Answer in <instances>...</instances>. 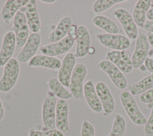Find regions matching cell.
<instances>
[{
  "instance_id": "83f0119b",
  "label": "cell",
  "mask_w": 153,
  "mask_h": 136,
  "mask_svg": "<svg viewBox=\"0 0 153 136\" xmlns=\"http://www.w3.org/2000/svg\"><path fill=\"white\" fill-rule=\"evenodd\" d=\"M125 2L124 0H97L93 5V10L98 13L108 10L114 5Z\"/></svg>"
},
{
  "instance_id": "f35d334b",
  "label": "cell",
  "mask_w": 153,
  "mask_h": 136,
  "mask_svg": "<svg viewBox=\"0 0 153 136\" xmlns=\"http://www.w3.org/2000/svg\"><path fill=\"white\" fill-rule=\"evenodd\" d=\"M95 53V49L94 47H90L89 50H88V53L89 55H93L94 53Z\"/></svg>"
},
{
  "instance_id": "603a6c76",
  "label": "cell",
  "mask_w": 153,
  "mask_h": 136,
  "mask_svg": "<svg viewBox=\"0 0 153 136\" xmlns=\"http://www.w3.org/2000/svg\"><path fill=\"white\" fill-rule=\"evenodd\" d=\"M151 5L149 0H140L136 4L133 11V18L137 26L143 28Z\"/></svg>"
},
{
  "instance_id": "ffe728a7",
  "label": "cell",
  "mask_w": 153,
  "mask_h": 136,
  "mask_svg": "<svg viewBox=\"0 0 153 136\" xmlns=\"http://www.w3.org/2000/svg\"><path fill=\"white\" fill-rule=\"evenodd\" d=\"M29 1V0L7 1L1 10V17L4 23L9 24L19 10L25 6Z\"/></svg>"
},
{
  "instance_id": "7c38bea8",
  "label": "cell",
  "mask_w": 153,
  "mask_h": 136,
  "mask_svg": "<svg viewBox=\"0 0 153 136\" xmlns=\"http://www.w3.org/2000/svg\"><path fill=\"white\" fill-rule=\"evenodd\" d=\"M75 54L69 52L64 56L58 72V80L65 87L69 86L71 77L75 66Z\"/></svg>"
},
{
  "instance_id": "484cf974",
  "label": "cell",
  "mask_w": 153,
  "mask_h": 136,
  "mask_svg": "<svg viewBox=\"0 0 153 136\" xmlns=\"http://www.w3.org/2000/svg\"><path fill=\"white\" fill-rule=\"evenodd\" d=\"M153 87V74L148 75L128 87L132 95L142 94Z\"/></svg>"
},
{
  "instance_id": "4dcf8cb0",
  "label": "cell",
  "mask_w": 153,
  "mask_h": 136,
  "mask_svg": "<svg viewBox=\"0 0 153 136\" xmlns=\"http://www.w3.org/2000/svg\"><path fill=\"white\" fill-rule=\"evenodd\" d=\"M144 134L145 136H153V107L150 116L145 124Z\"/></svg>"
},
{
  "instance_id": "30bf717a",
  "label": "cell",
  "mask_w": 153,
  "mask_h": 136,
  "mask_svg": "<svg viewBox=\"0 0 153 136\" xmlns=\"http://www.w3.org/2000/svg\"><path fill=\"white\" fill-rule=\"evenodd\" d=\"M95 88L102 106L103 115L108 117L113 113L115 109V104L114 97L108 87L102 81L97 82Z\"/></svg>"
},
{
  "instance_id": "f546056e",
  "label": "cell",
  "mask_w": 153,
  "mask_h": 136,
  "mask_svg": "<svg viewBox=\"0 0 153 136\" xmlns=\"http://www.w3.org/2000/svg\"><path fill=\"white\" fill-rule=\"evenodd\" d=\"M80 136H95L93 125L88 120H84L82 123Z\"/></svg>"
},
{
  "instance_id": "277c9868",
  "label": "cell",
  "mask_w": 153,
  "mask_h": 136,
  "mask_svg": "<svg viewBox=\"0 0 153 136\" xmlns=\"http://www.w3.org/2000/svg\"><path fill=\"white\" fill-rule=\"evenodd\" d=\"M87 68L82 63L75 65L69 83V90L73 97L82 99L84 96V80L87 75Z\"/></svg>"
},
{
  "instance_id": "4fadbf2b",
  "label": "cell",
  "mask_w": 153,
  "mask_h": 136,
  "mask_svg": "<svg viewBox=\"0 0 153 136\" xmlns=\"http://www.w3.org/2000/svg\"><path fill=\"white\" fill-rule=\"evenodd\" d=\"M74 43V40L68 35L57 42L43 46L41 52L42 55L55 57L66 53L72 48Z\"/></svg>"
},
{
  "instance_id": "3957f363",
  "label": "cell",
  "mask_w": 153,
  "mask_h": 136,
  "mask_svg": "<svg viewBox=\"0 0 153 136\" xmlns=\"http://www.w3.org/2000/svg\"><path fill=\"white\" fill-rule=\"evenodd\" d=\"M57 101L56 96L50 90H48L47 95L44 100L42 107L43 130H51L55 128Z\"/></svg>"
},
{
  "instance_id": "2e32d148",
  "label": "cell",
  "mask_w": 153,
  "mask_h": 136,
  "mask_svg": "<svg viewBox=\"0 0 153 136\" xmlns=\"http://www.w3.org/2000/svg\"><path fill=\"white\" fill-rule=\"evenodd\" d=\"M20 11L26 16L29 29L32 33H38L41 29V22L37 11L36 1L30 0L25 6L20 8Z\"/></svg>"
},
{
  "instance_id": "ac0fdd59",
  "label": "cell",
  "mask_w": 153,
  "mask_h": 136,
  "mask_svg": "<svg viewBox=\"0 0 153 136\" xmlns=\"http://www.w3.org/2000/svg\"><path fill=\"white\" fill-rule=\"evenodd\" d=\"M76 46L75 56L76 58L84 57L91 47V40L90 34L87 28L84 25H79L77 28Z\"/></svg>"
},
{
  "instance_id": "4316f807",
  "label": "cell",
  "mask_w": 153,
  "mask_h": 136,
  "mask_svg": "<svg viewBox=\"0 0 153 136\" xmlns=\"http://www.w3.org/2000/svg\"><path fill=\"white\" fill-rule=\"evenodd\" d=\"M126 127V122L124 117L117 114L114 117L112 129L108 136H124Z\"/></svg>"
},
{
  "instance_id": "7a4b0ae2",
  "label": "cell",
  "mask_w": 153,
  "mask_h": 136,
  "mask_svg": "<svg viewBox=\"0 0 153 136\" xmlns=\"http://www.w3.org/2000/svg\"><path fill=\"white\" fill-rule=\"evenodd\" d=\"M19 62L15 58L11 59L5 64L0 79V92H7L14 87L19 77Z\"/></svg>"
},
{
  "instance_id": "cb8c5ba5",
  "label": "cell",
  "mask_w": 153,
  "mask_h": 136,
  "mask_svg": "<svg viewBox=\"0 0 153 136\" xmlns=\"http://www.w3.org/2000/svg\"><path fill=\"white\" fill-rule=\"evenodd\" d=\"M92 23L108 34H117L119 31L116 23L110 18L103 15L94 16L92 19Z\"/></svg>"
},
{
  "instance_id": "5bb4252c",
  "label": "cell",
  "mask_w": 153,
  "mask_h": 136,
  "mask_svg": "<svg viewBox=\"0 0 153 136\" xmlns=\"http://www.w3.org/2000/svg\"><path fill=\"white\" fill-rule=\"evenodd\" d=\"M106 60L111 62L124 74L131 72L133 68L131 60L124 50H114L107 53Z\"/></svg>"
},
{
  "instance_id": "d590c367",
  "label": "cell",
  "mask_w": 153,
  "mask_h": 136,
  "mask_svg": "<svg viewBox=\"0 0 153 136\" xmlns=\"http://www.w3.org/2000/svg\"><path fill=\"white\" fill-rule=\"evenodd\" d=\"M146 17L149 20H153V7L149 9L147 13Z\"/></svg>"
},
{
  "instance_id": "f1b7e54d",
  "label": "cell",
  "mask_w": 153,
  "mask_h": 136,
  "mask_svg": "<svg viewBox=\"0 0 153 136\" xmlns=\"http://www.w3.org/2000/svg\"><path fill=\"white\" fill-rule=\"evenodd\" d=\"M29 136H64V134L55 129L42 131L30 129L29 132Z\"/></svg>"
},
{
  "instance_id": "9c48e42d",
  "label": "cell",
  "mask_w": 153,
  "mask_h": 136,
  "mask_svg": "<svg viewBox=\"0 0 153 136\" xmlns=\"http://www.w3.org/2000/svg\"><path fill=\"white\" fill-rule=\"evenodd\" d=\"M13 29L18 48L23 47L29 37V27L25 14L20 10L13 18Z\"/></svg>"
},
{
  "instance_id": "ba28073f",
  "label": "cell",
  "mask_w": 153,
  "mask_h": 136,
  "mask_svg": "<svg viewBox=\"0 0 153 136\" xmlns=\"http://www.w3.org/2000/svg\"><path fill=\"white\" fill-rule=\"evenodd\" d=\"M113 15L121 23L127 36L132 40L136 39L139 34L137 27L130 13L127 10L120 8L113 12Z\"/></svg>"
},
{
  "instance_id": "9a60e30c",
  "label": "cell",
  "mask_w": 153,
  "mask_h": 136,
  "mask_svg": "<svg viewBox=\"0 0 153 136\" xmlns=\"http://www.w3.org/2000/svg\"><path fill=\"white\" fill-rule=\"evenodd\" d=\"M68 116L69 106L67 102L64 99H58L56 108V127L64 134H68L69 131Z\"/></svg>"
},
{
  "instance_id": "b9f144b4",
  "label": "cell",
  "mask_w": 153,
  "mask_h": 136,
  "mask_svg": "<svg viewBox=\"0 0 153 136\" xmlns=\"http://www.w3.org/2000/svg\"><path fill=\"white\" fill-rule=\"evenodd\" d=\"M151 4H153V1H151Z\"/></svg>"
},
{
  "instance_id": "e0dca14e",
  "label": "cell",
  "mask_w": 153,
  "mask_h": 136,
  "mask_svg": "<svg viewBox=\"0 0 153 136\" xmlns=\"http://www.w3.org/2000/svg\"><path fill=\"white\" fill-rule=\"evenodd\" d=\"M16 46V38L14 32L8 31L4 36L0 50V67L12 59Z\"/></svg>"
},
{
  "instance_id": "44dd1931",
  "label": "cell",
  "mask_w": 153,
  "mask_h": 136,
  "mask_svg": "<svg viewBox=\"0 0 153 136\" xmlns=\"http://www.w3.org/2000/svg\"><path fill=\"white\" fill-rule=\"evenodd\" d=\"M72 25V19L69 16L62 17L56 28L48 36V40L51 43L57 42L64 38L68 33L70 26Z\"/></svg>"
},
{
  "instance_id": "8d00e7d4",
  "label": "cell",
  "mask_w": 153,
  "mask_h": 136,
  "mask_svg": "<svg viewBox=\"0 0 153 136\" xmlns=\"http://www.w3.org/2000/svg\"><path fill=\"white\" fill-rule=\"evenodd\" d=\"M147 37H148L149 44L153 47V34L148 32L147 34Z\"/></svg>"
},
{
  "instance_id": "ab89813d",
  "label": "cell",
  "mask_w": 153,
  "mask_h": 136,
  "mask_svg": "<svg viewBox=\"0 0 153 136\" xmlns=\"http://www.w3.org/2000/svg\"><path fill=\"white\" fill-rule=\"evenodd\" d=\"M41 1L45 3H48V4H52L56 2L55 0H42Z\"/></svg>"
},
{
  "instance_id": "8fae6325",
  "label": "cell",
  "mask_w": 153,
  "mask_h": 136,
  "mask_svg": "<svg viewBox=\"0 0 153 136\" xmlns=\"http://www.w3.org/2000/svg\"><path fill=\"white\" fill-rule=\"evenodd\" d=\"M41 36L38 33H32L23 46L22 49L17 55V61L21 63H25L30 61L37 52L40 43Z\"/></svg>"
},
{
  "instance_id": "836d02e7",
  "label": "cell",
  "mask_w": 153,
  "mask_h": 136,
  "mask_svg": "<svg viewBox=\"0 0 153 136\" xmlns=\"http://www.w3.org/2000/svg\"><path fill=\"white\" fill-rule=\"evenodd\" d=\"M144 66L146 69L152 74H153V59L152 58H146L144 62Z\"/></svg>"
},
{
  "instance_id": "d6a6232c",
  "label": "cell",
  "mask_w": 153,
  "mask_h": 136,
  "mask_svg": "<svg viewBox=\"0 0 153 136\" xmlns=\"http://www.w3.org/2000/svg\"><path fill=\"white\" fill-rule=\"evenodd\" d=\"M77 28L78 27L75 25H72L69 29L68 31V36L72 38L73 40H76V32H77Z\"/></svg>"
},
{
  "instance_id": "7402d4cb",
  "label": "cell",
  "mask_w": 153,
  "mask_h": 136,
  "mask_svg": "<svg viewBox=\"0 0 153 136\" xmlns=\"http://www.w3.org/2000/svg\"><path fill=\"white\" fill-rule=\"evenodd\" d=\"M61 61L56 57L45 55L34 56L29 62V66L32 67H44L51 69H59Z\"/></svg>"
},
{
  "instance_id": "60d3db41",
  "label": "cell",
  "mask_w": 153,
  "mask_h": 136,
  "mask_svg": "<svg viewBox=\"0 0 153 136\" xmlns=\"http://www.w3.org/2000/svg\"><path fill=\"white\" fill-rule=\"evenodd\" d=\"M148 55L151 57H152V59H153V49H151L149 51V53H148Z\"/></svg>"
},
{
  "instance_id": "8992f818",
  "label": "cell",
  "mask_w": 153,
  "mask_h": 136,
  "mask_svg": "<svg viewBox=\"0 0 153 136\" xmlns=\"http://www.w3.org/2000/svg\"><path fill=\"white\" fill-rule=\"evenodd\" d=\"M98 68L105 72L110 78L112 83L120 89H124L127 86V81L124 74L120 69L108 60L100 61L98 65Z\"/></svg>"
},
{
  "instance_id": "1f68e13d",
  "label": "cell",
  "mask_w": 153,
  "mask_h": 136,
  "mask_svg": "<svg viewBox=\"0 0 153 136\" xmlns=\"http://www.w3.org/2000/svg\"><path fill=\"white\" fill-rule=\"evenodd\" d=\"M140 101L145 104L153 103V87L140 95Z\"/></svg>"
},
{
  "instance_id": "6da1fadb",
  "label": "cell",
  "mask_w": 153,
  "mask_h": 136,
  "mask_svg": "<svg viewBox=\"0 0 153 136\" xmlns=\"http://www.w3.org/2000/svg\"><path fill=\"white\" fill-rule=\"evenodd\" d=\"M121 103L131 121L137 125H143L147 120L139 109L133 95L127 90H123L120 95Z\"/></svg>"
},
{
  "instance_id": "52a82bcc",
  "label": "cell",
  "mask_w": 153,
  "mask_h": 136,
  "mask_svg": "<svg viewBox=\"0 0 153 136\" xmlns=\"http://www.w3.org/2000/svg\"><path fill=\"white\" fill-rule=\"evenodd\" d=\"M96 38L103 46L114 50H124L130 46L129 39L122 35L98 34Z\"/></svg>"
},
{
  "instance_id": "d6986e66",
  "label": "cell",
  "mask_w": 153,
  "mask_h": 136,
  "mask_svg": "<svg viewBox=\"0 0 153 136\" xmlns=\"http://www.w3.org/2000/svg\"><path fill=\"white\" fill-rule=\"evenodd\" d=\"M84 96L89 107L96 113L102 111V106L92 80H89L84 85Z\"/></svg>"
},
{
  "instance_id": "d4e9b609",
  "label": "cell",
  "mask_w": 153,
  "mask_h": 136,
  "mask_svg": "<svg viewBox=\"0 0 153 136\" xmlns=\"http://www.w3.org/2000/svg\"><path fill=\"white\" fill-rule=\"evenodd\" d=\"M50 90L57 98L61 99H69L73 97L65 86L59 81L58 78L53 77L50 78L48 83Z\"/></svg>"
},
{
  "instance_id": "e575fe53",
  "label": "cell",
  "mask_w": 153,
  "mask_h": 136,
  "mask_svg": "<svg viewBox=\"0 0 153 136\" xmlns=\"http://www.w3.org/2000/svg\"><path fill=\"white\" fill-rule=\"evenodd\" d=\"M143 28L148 32L153 34V20L146 21Z\"/></svg>"
},
{
  "instance_id": "5b68a950",
  "label": "cell",
  "mask_w": 153,
  "mask_h": 136,
  "mask_svg": "<svg viewBox=\"0 0 153 136\" xmlns=\"http://www.w3.org/2000/svg\"><path fill=\"white\" fill-rule=\"evenodd\" d=\"M149 51V43L147 35L143 33H139L131 59L133 68H138L142 65L147 58Z\"/></svg>"
},
{
  "instance_id": "74e56055",
  "label": "cell",
  "mask_w": 153,
  "mask_h": 136,
  "mask_svg": "<svg viewBox=\"0 0 153 136\" xmlns=\"http://www.w3.org/2000/svg\"><path fill=\"white\" fill-rule=\"evenodd\" d=\"M4 116V110L2 106V104L0 100V121L2 119Z\"/></svg>"
}]
</instances>
